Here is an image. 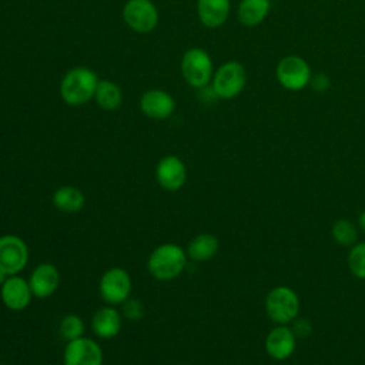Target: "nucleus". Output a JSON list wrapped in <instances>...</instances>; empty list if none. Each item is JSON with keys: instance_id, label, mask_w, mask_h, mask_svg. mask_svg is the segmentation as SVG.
Returning <instances> with one entry per match:
<instances>
[{"instance_id": "obj_14", "label": "nucleus", "mask_w": 365, "mask_h": 365, "mask_svg": "<svg viewBox=\"0 0 365 365\" xmlns=\"http://www.w3.org/2000/svg\"><path fill=\"white\" fill-rule=\"evenodd\" d=\"M141 111L153 120H165L168 118L175 108L174 98L164 90L153 88L147 90L140 98Z\"/></svg>"}, {"instance_id": "obj_20", "label": "nucleus", "mask_w": 365, "mask_h": 365, "mask_svg": "<svg viewBox=\"0 0 365 365\" xmlns=\"http://www.w3.org/2000/svg\"><path fill=\"white\" fill-rule=\"evenodd\" d=\"M218 240L215 235L208 232L197 234L187 245V257L197 262L210 261L218 251Z\"/></svg>"}, {"instance_id": "obj_7", "label": "nucleus", "mask_w": 365, "mask_h": 365, "mask_svg": "<svg viewBox=\"0 0 365 365\" xmlns=\"http://www.w3.org/2000/svg\"><path fill=\"white\" fill-rule=\"evenodd\" d=\"M133 288L131 277L127 269L120 267H111L103 272L98 282V292L104 302L108 305H121L130 298Z\"/></svg>"}, {"instance_id": "obj_19", "label": "nucleus", "mask_w": 365, "mask_h": 365, "mask_svg": "<svg viewBox=\"0 0 365 365\" xmlns=\"http://www.w3.org/2000/svg\"><path fill=\"white\" fill-rule=\"evenodd\" d=\"M271 9L269 0H241L237 9V17L245 27L259 26Z\"/></svg>"}, {"instance_id": "obj_8", "label": "nucleus", "mask_w": 365, "mask_h": 365, "mask_svg": "<svg viewBox=\"0 0 365 365\" xmlns=\"http://www.w3.org/2000/svg\"><path fill=\"white\" fill-rule=\"evenodd\" d=\"M27 244L14 234L0 237V269L7 275H16L27 265Z\"/></svg>"}, {"instance_id": "obj_26", "label": "nucleus", "mask_w": 365, "mask_h": 365, "mask_svg": "<svg viewBox=\"0 0 365 365\" xmlns=\"http://www.w3.org/2000/svg\"><path fill=\"white\" fill-rule=\"evenodd\" d=\"M329 78H328V76L327 74H324V73H319V74H314L312 77H311V81H309V86L315 90V91H318V93H324L328 87H329Z\"/></svg>"}, {"instance_id": "obj_3", "label": "nucleus", "mask_w": 365, "mask_h": 365, "mask_svg": "<svg viewBox=\"0 0 365 365\" xmlns=\"http://www.w3.org/2000/svg\"><path fill=\"white\" fill-rule=\"evenodd\" d=\"M247 84V71L240 61H227L221 64L212 76L211 88L218 98L231 100L241 94Z\"/></svg>"}, {"instance_id": "obj_21", "label": "nucleus", "mask_w": 365, "mask_h": 365, "mask_svg": "<svg viewBox=\"0 0 365 365\" xmlns=\"http://www.w3.org/2000/svg\"><path fill=\"white\" fill-rule=\"evenodd\" d=\"M94 98L103 110L113 111L118 108L123 101L121 88L110 80H100L94 93Z\"/></svg>"}, {"instance_id": "obj_25", "label": "nucleus", "mask_w": 365, "mask_h": 365, "mask_svg": "<svg viewBox=\"0 0 365 365\" xmlns=\"http://www.w3.org/2000/svg\"><path fill=\"white\" fill-rule=\"evenodd\" d=\"M121 312L127 319L131 321H137L140 318H143L144 315V307L141 304V301L135 299V298H128L121 304Z\"/></svg>"}, {"instance_id": "obj_1", "label": "nucleus", "mask_w": 365, "mask_h": 365, "mask_svg": "<svg viewBox=\"0 0 365 365\" xmlns=\"http://www.w3.org/2000/svg\"><path fill=\"white\" fill-rule=\"evenodd\" d=\"M187 252L174 242L160 244L147 259L148 272L158 281L177 278L187 265Z\"/></svg>"}, {"instance_id": "obj_12", "label": "nucleus", "mask_w": 365, "mask_h": 365, "mask_svg": "<svg viewBox=\"0 0 365 365\" xmlns=\"http://www.w3.org/2000/svg\"><path fill=\"white\" fill-rule=\"evenodd\" d=\"M31 289L29 281L23 277L9 275L0 287L1 302L11 311H21L29 307L31 301Z\"/></svg>"}, {"instance_id": "obj_23", "label": "nucleus", "mask_w": 365, "mask_h": 365, "mask_svg": "<svg viewBox=\"0 0 365 365\" xmlns=\"http://www.w3.org/2000/svg\"><path fill=\"white\" fill-rule=\"evenodd\" d=\"M58 331H60V336L66 342H70V341H74V339L83 336L84 322L78 315L67 314L66 317H63V319L60 322V327H58Z\"/></svg>"}, {"instance_id": "obj_6", "label": "nucleus", "mask_w": 365, "mask_h": 365, "mask_svg": "<svg viewBox=\"0 0 365 365\" xmlns=\"http://www.w3.org/2000/svg\"><path fill=\"white\" fill-rule=\"evenodd\" d=\"M278 83L288 91H301L309 86L312 73L308 61L297 54L282 57L275 68Z\"/></svg>"}, {"instance_id": "obj_13", "label": "nucleus", "mask_w": 365, "mask_h": 365, "mask_svg": "<svg viewBox=\"0 0 365 365\" xmlns=\"http://www.w3.org/2000/svg\"><path fill=\"white\" fill-rule=\"evenodd\" d=\"M60 284V272L56 265L50 262H41L34 267L30 274L29 285L33 297L48 298L56 292Z\"/></svg>"}, {"instance_id": "obj_2", "label": "nucleus", "mask_w": 365, "mask_h": 365, "mask_svg": "<svg viewBox=\"0 0 365 365\" xmlns=\"http://www.w3.org/2000/svg\"><path fill=\"white\" fill-rule=\"evenodd\" d=\"M97 74L87 67L68 70L60 83V96L68 106H83L91 98L98 84Z\"/></svg>"}, {"instance_id": "obj_5", "label": "nucleus", "mask_w": 365, "mask_h": 365, "mask_svg": "<svg viewBox=\"0 0 365 365\" xmlns=\"http://www.w3.org/2000/svg\"><path fill=\"white\" fill-rule=\"evenodd\" d=\"M299 311V299L289 287L279 285L272 288L265 298V312L271 321L285 325L294 321Z\"/></svg>"}, {"instance_id": "obj_17", "label": "nucleus", "mask_w": 365, "mask_h": 365, "mask_svg": "<svg viewBox=\"0 0 365 365\" xmlns=\"http://www.w3.org/2000/svg\"><path fill=\"white\" fill-rule=\"evenodd\" d=\"M91 328L98 338L111 339L117 336L121 329V314L113 305L103 307L94 312Z\"/></svg>"}, {"instance_id": "obj_27", "label": "nucleus", "mask_w": 365, "mask_h": 365, "mask_svg": "<svg viewBox=\"0 0 365 365\" xmlns=\"http://www.w3.org/2000/svg\"><path fill=\"white\" fill-rule=\"evenodd\" d=\"M292 331L295 334V336H308L311 334V322L307 321V319H297L294 322V327H292Z\"/></svg>"}, {"instance_id": "obj_9", "label": "nucleus", "mask_w": 365, "mask_h": 365, "mask_svg": "<svg viewBox=\"0 0 365 365\" xmlns=\"http://www.w3.org/2000/svg\"><path fill=\"white\" fill-rule=\"evenodd\" d=\"M123 19L135 33H150L157 27L158 11L150 0H128L123 9Z\"/></svg>"}, {"instance_id": "obj_11", "label": "nucleus", "mask_w": 365, "mask_h": 365, "mask_svg": "<svg viewBox=\"0 0 365 365\" xmlns=\"http://www.w3.org/2000/svg\"><path fill=\"white\" fill-rule=\"evenodd\" d=\"M155 180L165 191H178L187 181V167L177 155H164L155 165Z\"/></svg>"}, {"instance_id": "obj_29", "label": "nucleus", "mask_w": 365, "mask_h": 365, "mask_svg": "<svg viewBox=\"0 0 365 365\" xmlns=\"http://www.w3.org/2000/svg\"><path fill=\"white\" fill-rule=\"evenodd\" d=\"M7 277H9V275H7L4 271H1V269H0V287H1V285H3V282L7 279Z\"/></svg>"}, {"instance_id": "obj_16", "label": "nucleus", "mask_w": 365, "mask_h": 365, "mask_svg": "<svg viewBox=\"0 0 365 365\" xmlns=\"http://www.w3.org/2000/svg\"><path fill=\"white\" fill-rule=\"evenodd\" d=\"M231 11L230 0H197L200 21L208 29L221 27Z\"/></svg>"}, {"instance_id": "obj_24", "label": "nucleus", "mask_w": 365, "mask_h": 365, "mask_svg": "<svg viewBox=\"0 0 365 365\" xmlns=\"http://www.w3.org/2000/svg\"><path fill=\"white\" fill-rule=\"evenodd\" d=\"M349 271L359 279H365V242L354 244L348 254Z\"/></svg>"}, {"instance_id": "obj_4", "label": "nucleus", "mask_w": 365, "mask_h": 365, "mask_svg": "<svg viewBox=\"0 0 365 365\" xmlns=\"http://www.w3.org/2000/svg\"><path fill=\"white\" fill-rule=\"evenodd\" d=\"M181 73L184 80L194 88H204L214 76V66L210 54L198 47L190 48L181 58Z\"/></svg>"}, {"instance_id": "obj_15", "label": "nucleus", "mask_w": 365, "mask_h": 365, "mask_svg": "<svg viewBox=\"0 0 365 365\" xmlns=\"http://www.w3.org/2000/svg\"><path fill=\"white\" fill-rule=\"evenodd\" d=\"M297 345V336L294 331L285 325L272 328L265 338V351L267 354L277 361H284L289 358Z\"/></svg>"}, {"instance_id": "obj_10", "label": "nucleus", "mask_w": 365, "mask_h": 365, "mask_svg": "<svg viewBox=\"0 0 365 365\" xmlns=\"http://www.w3.org/2000/svg\"><path fill=\"white\" fill-rule=\"evenodd\" d=\"M64 365H103V351L91 338H77L66 344L63 351Z\"/></svg>"}, {"instance_id": "obj_22", "label": "nucleus", "mask_w": 365, "mask_h": 365, "mask_svg": "<svg viewBox=\"0 0 365 365\" xmlns=\"http://www.w3.org/2000/svg\"><path fill=\"white\" fill-rule=\"evenodd\" d=\"M331 235L339 245H344V247L354 245L358 238L355 225L346 218H341L334 222L331 228Z\"/></svg>"}, {"instance_id": "obj_28", "label": "nucleus", "mask_w": 365, "mask_h": 365, "mask_svg": "<svg viewBox=\"0 0 365 365\" xmlns=\"http://www.w3.org/2000/svg\"><path fill=\"white\" fill-rule=\"evenodd\" d=\"M358 224H359V228H361L362 231H365V210L359 214V217H358Z\"/></svg>"}, {"instance_id": "obj_30", "label": "nucleus", "mask_w": 365, "mask_h": 365, "mask_svg": "<svg viewBox=\"0 0 365 365\" xmlns=\"http://www.w3.org/2000/svg\"><path fill=\"white\" fill-rule=\"evenodd\" d=\"M0 365H6V364H4V362H0Z\"/></svg>"}, {"instance_id": "obj_18", "label": "nucleus", "mask_w": 365, "mask_h": 365, "mask_svg": "<svg viewBox=\"0 0 365 365\" xmlns=\"http://www.w3.org/2000/svg\"><path fill=\"white\" fill-rule=\"evenodd\" d=\"M51 201L58 211L66 214H76L83 210L86 197L83 191L74 185H61L53 192Z\"/></svg>"}]
</instances>
